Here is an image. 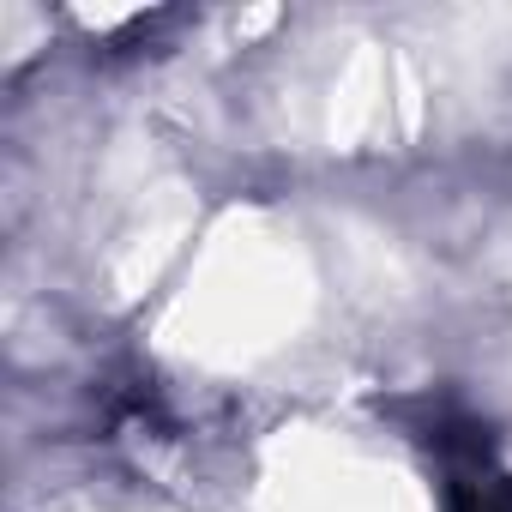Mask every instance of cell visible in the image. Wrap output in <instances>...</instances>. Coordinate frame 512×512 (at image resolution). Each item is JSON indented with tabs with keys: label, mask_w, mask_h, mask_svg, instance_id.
Returning a JSON list of instances; mask_svg holds the SVG:
<instances>
[{
	"label": "cell",
	"mask_w": 512,
	"mask_h": 512,
	"mask_svg": "<svg viewBox=\"0 0 512 512\" xmlns=\"http://www.w3.org/2000/svg\"><path fill=\"white\" fill-rule=\"evenodd\" d=\"M446 506L452 512H512V482L494 464L488 440L446 446Z\"/></svg>",
	"instance_id": "1"
}]
</instances>
